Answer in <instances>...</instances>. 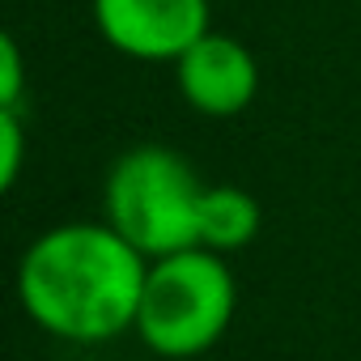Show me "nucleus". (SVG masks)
<instances>
[{"label":"nucleus","instance_id":"8","mask_svg":"<svg viewBox=\"0 0 361 361\" xmlns=\"http://www.w3.org/2000/svg\"><path fill=\"white\" fill-rule=\"evenodd\" d=\"M0 106H22V51L18 39H0Z\"/></svg>","mask_w":361,"mask_h":361},{"label":"nucleus","instance_id":"6","mask_svg":"<svg viewBox=\"0 0 361 361\" xmlns=\"http://www.w3.org/2000/svg\"><path fill=\"white\" fill-rule=\"evenodd\" d=\"M259 234V200L234 183L204 188L200 204V247L209 251H243Z\"/></svg>","mask_w":361,"mask_h":361},{"label":"nucleus","instance_id":"7","mask_svg":"<svg viewBox=\"0 0 361 361\" xmlns=\"http://www.w3.org/2000/svg\"><path fill=\"white\" fill-rule=\"evenodd\" d=\"M26 157V132H22V106H0V188H13Z\"/></svg>","mask_w":361,"mask_h":361},{"label":"nucleus","instance_id":"2","mask_svg":"<svg viewBox=\"0 0 361 361\" xmlns=\"http://www.w3.org/2000/svg\"><path fill=\"white\" fill-rule=\"evenodd\" d=\"M102 200H106V221L145 259L200 247L204 183L196 166L166 145L128 149L106 174Z\"/></svg>","mask_w":361,"mask_h":361},{"label":"nucleus","instance_id":"1","mask_svg":"<svg viewBox=\"0 0 361 361\" xmlns=\"http://www.w3.org/2000/svg\"><path fill=\"white\" fill-rule=\"evenodd\" d=\"M149 264L106 221H68L30 243L18 268L26 314L73 344H102L136 327Z\"/></svg>","mask_w":361,"mask_h":361},{"label":"nucleus","instance_id":"5","mask_svg":"<svg viewBox=\"0 0 361 361\" xmlns=\"http://www.w3.org/2000/svg\"><path fill=\"white\" fill-rule=\"evenodd\" d=\"M174 68H178L174 73L178 77V94L188 98L192 111H200L209 119H230V115L247 111L255 90H259L255 56L238 39L213 35V30L178 56Z\"/></svg>","mask_w":361,"mask_h":361},{"label":"nucleus","instance_id":"4","mask_svg":"<svg viewBox=\"0 0 361 361\" xmlns=\"http://www.w3.org/2000/svg\"><path fill=\"white\" fill-rule=\"evenodd\" d=\"M94 26L115 51L161 64L209 35V0H94Z\"/></svg>","mask_w":361,"mask_h":361},{"label":"nucleus","instance_id":"3","mask_svg":"<svg viewBox=\"0 0 361 361\" xmlns=\"http://www.w3.org/2000/svg\"><path fill=\"white\" fill-rule=\"evenodd\" d=\"M234 306L238 285L221 251L183 247L149 264L136 331L157 357H200L226 336V327L234 323Z\"/></svg>","mask_w":361,"mask_h":361}]
</instances>
